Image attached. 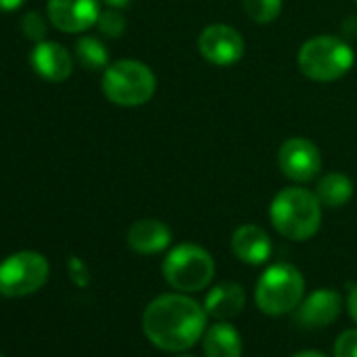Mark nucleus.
I'll list each match as a JSON object with an SVG mask.
<instances>
[{
    "label": "nucleus",
    "instance_id": "obj_5",
    "mask_svg": "<svg viewBox=\"0 0 357 357\" xmlns=\"http://www.w3.org/2000/svg\"><path fill=\"white\" fill-rule=\"evenodd\" d=\"M305 294V278L294 265H271L257 284V305L263 313L280 317L301 305Z\"/></svg>",
    "mask_w": 357,
    "mask_h": 357
},
{
    "label": "nucleus",
    "instance_id": "obj_29",
    "mask_svg": "<svg viewBox=\"0 0 357 357\" xmlns=\"http://www.w3.org/2000/svg\"><path fill=\"white\" fill-rule=\"evenodd\" d=\"M0 357H3V355H0Z\"/></svg>",
    "mask_w": 357,
    "mask_h": 357
},
{
    "label": "nucleus",
    "instance_id": "obj_23",
    "mask_svg": "<svg viewBox=\"0 0 357 357\" xmlns=\"http://www.w3.org/2000/svg\"><path fill=\"white\" fill-rule=\"evenodd\" d=\"M70 275L80 286H86L89 284V273H86V267H84V263L80 259H72L70 261Z\"/></svg>",
    "mask_w": 357,
    "mask_h": 357
},
{
    "label": "nucleus",
    "instance_id": "obj_17",
    "mask_svg": "<svg viewBox=\"0 0 357 357\" xmlns=\"http://www.w3.org/2000/svg\"><path fill=\"white\" fill-rule=\"evenodd\" d=\"M315 196L321 206L328 208H340L344 206L351 196H353V183L351 178L342 172H328L321 176V181L317 183Z\"/></svg>",
    "mask_w": 357,
    "mask_h": 357
},
{
    "label": "nucleus",
    "instance_id": "obj_21",
    "mask_svg": "<svg viewBox=\"0 0 357 357\" xmlns=\"http://www.w3.org/2000/svg\"><path fill=\"white\" fill-rule=\"evenodd\" d=\"M22 30H24V34H26L28 38L43 43V40H45V36H47V24H45V17H43L40 13H36V11H32V13L24 15V20H22Z\"/></svg>",
    "mask_w": 357,
    "mask_h": 357
},
{
    "label": "nucleus",
    "instance_id": "obj_8",
    "mask_svg": "<svg viewBox=\"0 0 357 357\" xmlns=\"http://www.w3.org/2000/svg\"><path fill=\"white\" fill-rule=\"evenodd\" d=\"M280 170L296 183H307L321 170V153L305 137H292L282 143L278 153Z\"/></svg>",
    "mask_w": 357,
    "mask_h": 357
},
{
    "label": "nucleus",
    "instance_id": "obj_26",
    "mask_svg": "<svg viewBox=\"0 0 357 357\" xmlns=\"http://www.w3.org/2000/svg\"><path fill=\"white\" fill-rule=\"evenodd\" d=\"M103 3H105L109 9H124V7H128L130 0H103Z\"/></svg>",
    "mask_w": 357,
    "mask_h": 357
},
{
    "label": "nucleus",
    "instance_id": "obj_12",
    "mask_svg": "<svg viewBox=\"0 0 357 357\" xmlns=\"http://www.w3.org/2000/svg\"><path fill=\"white\" fill-rule=\"evenodd\" d=\"M340 313V296L334 290H315L311 292L296 311V324L303 328H324L330 326Z\"/></svg>",
    "mask_w": 357,
    "mask_h": 357
},
{
    "label": "nucleus",
    "instance_id": "obj_15",
    "mask_svg": "<svg viewBox=\"0 0 357 357\" xmlns=\"http://www.w3.org/2000/svg\"><path fill=\"white\" fill-rule=\"evenodd\" d=\"M244 305H246L244 288L234 282H223L208 292L204 309L217 321H227V319L240 315Z\"/></svg>",
    "mask_w": 357,
    "mask_h": 357
},
{
    "label": "nucleus",
    "instance_id": "obj_18",
    "mask_svg": "<svg viewBox=\"0 0 357 357\" xmlns=\"http://www.w3.org/2000/svg\"><path fill=\"white\" fill-rule=\"evenodd\" d=\"M76 57L86 70H105L109 66V55L105 45L95 36H82L76 43Z\"/></svg>",
    "mask_w": 357,
    "mask_h": 357
},
{
    "label": "nucleus",
    "instance_id": "obj_27",
    "mask_svg": "<svg viewBox=\"0 0 357 357\" xmlns=\"http://www.w3.org/2000/svg\"><path fill=\"white\" fill-rule=\"evenodd\" d=\"M292 357H326V355H321V353H317V351H301V353H296V355H292Z\"/></svg>",
    "mask_w": 357,
    "mask_h": 357
},
{
    "label": "nucleus",
    "instance_id": "obj_13",
    "mask_svg": "<svg viewBox=\"0 0 357 357\" xmlns=\"http://www.w3.org/2000/svg\"><path fill=\"white\" fill-rule=\"evenodd\" d=\"M172 231L158 219H141L130 225L126 242L139 255H155L170 246Z\"/></svg>",
    "mask_w": 357,
    "mask_h": 357
},
{
    "label": "nucleus",
    "instance_id": "obj_19",
    "mask_svg": "<svg viewBox=\"0 0 357 357\" xmlns=\"http://www.w3.org/2000/svg\"><path fill=\"white\" fill-rule=\"evenodd\" d=\"M244 11L255 24H271L282 13V0H244Z\"/></svg>",
    "mask_w": 357,
    "mask_h": 357
},
{
    "label": "nucleus",
    "instance_id": "obj_25",
    "mask_svg": "<svg viewBox=\"0 0 357 357\" xmlns=\"http://www.w3.org/2000/svg\"><path fill=\"white\" fill-rule=\"evenodd\" d=\"M349 315L357 321V286L349 294Z\"/></svg>",
    "mask_w": 357,
    "mask_h": 357
},
{
    "label": "nucleus",
    "instance_id": "obj_9",
    "mask_svg": "<svg viewBox=\"0 0 357 357\" xmlns=\"http://www.w3.org/2000/svg\"><path fill=\"white\" fill-rule=\"evenodd\" d=\"M200 55L213 66H234L244 55V40L238 30L225 24H213L198 38Z\"/></svg>",
    "mask_w": 357,
    "mask_h": 357
},
{
    "label": "nucleus",
    "instance_id": "obj_11",
    "mask_svg": "<svg viewBox=\"0 0 357 357\" xmlns=\"http://www.w3.org/2000/svg\"><path fill=\"white\" fill-rule=\"evenodd\" d=\"M32 68L38 76H43L49 82H63L72 76L74 61L66 47L59 43H38L32 51Z\"/></svg>",
    "mask_w": 357,
    "mask_h": 357
},
{
    "label": "nucleus",
    "instance_id": "obj_20",
    "mask_svg": "<svg viewBox=\"0 0 357 357\" xmlns=\"http://www.w3.org/2000/svg\"><path fill=\"white\" fill-rule=\"evenodd\" d=\"M97 28L107 38H120L126 30V22H124V15L120 13V9H107L99 15Z\"/></svg>",
    "mask_w": 357,
    "mask_h": 357
},
{
    "label": "nucleus",
    "instance_id": "obj_14",
    "mask_svg": "<svg viewBox=\"0 0 357 357\" xmlns=\"http://www.w3.org/2000/svg\"><path fill=\"white\" fill-rule=\"evenodd\" d=\"M231 250L240 261L261 265L271 255V240L259 225H242L234 231Z\"/></svg>",
    "mask_w": 357,
    "mask_h": 357
},
{
    "label": "nucleus",
    "instance_id": "obj_4",
    "mask_svg": "<svg viewBox=\"0 0 357 357\" xmlns=\"http://www.w3.org/2000/svg\"><path fill=\"white\" fill-rule=\"evenodd\" d=\"M101 89L112 103L120 107H139L153 97L155 76L145 63L122 59L105 68Z\"/></svg>",
    "mask_w": 357,
    "mask_h": 357
},
{
    "label": "nucleus",
    "instance_id": "obj_28",
    "mask_svg": "<svg viewBox=\"0 0 357 357\" xmlns=\"http://www.w3.org/2000/svg\"><path fill=\"white\" fill-rule=\"evenodd\" d=\"M183 357H192V355H183Z\"/></svg>",
    "mask_w": 357,
    "mask_h": 357
},
{
    "label": "nucleus",
    "instance_id": "obj_7",
    "mask_svg": "<svg viewBox=\"0 0 357 357\" xmlns=\"http://www.w3.org/2000/svg\"><path fill=\"white\" fill-rule=\"evenodd\" d=\"M49 280V261L34 250H22L0 263V294L28 296L40 290Z\"/></svg>",
    "mask_w": 357,
    "mask_h": 357
},
{
    "label": "nucleus",
    "instance_id": "obj_16",
    "mask_svg": "<svg viewBox=\"0 0 357 357\" xmlns=\"http://www.w3.org/2000/svg\"><path fill=\"white\" fill-rule=\"evenodd\" d=\"M206 357H242V338L227 321H217L204 334Z\"/></svg>",
    "mask_w": 357,
    "mask_h": 357
},
{
    "label": "nucleus",
    "instance_id": "obj_10",
    "mask_svg": "<svg viewBox=\"0 0 357 357\" xmlns=\"http://www.w3.org/2000/svg\"><path fill=\"white\" fill-rule=\"evenodd\" d=\"M47 13L51 24L68 34L91 30L101 15L97 0H49Z\"/></svg>",
    "mask_w": 357,
    "mask_h": 357
},
{
    "label": "nucleus",
    "instance_id": "obj_24",
    "mask_svg": "<svg viewBox=\"0 0 357 357\" xmlns=\"http://www.w3.org/2000/svg\"><path fill=\"white\" fill-rule=\"evenodd\" d=\"M24 3H26V0H0V11H5V13L17 11Z\"/></svg>",
    "mask_w": 357,
    "mask_h": 357
},
{
    "label": "nucleus",
    "instance_id": "obj_6",
    "mask_svg": "<svg viewBox=\"0 0 357 357\" xmlns=\"http://www.w3.org/2000/svg\"><path fill=\"white\" fill-rule=\"evenodd\" d=\"M162 271L172 288L181 292H198L213 282L215 261L198 244H178L166 255Z\"/></svg>",
    "mask_w": 357,
    "mask_h": 357
},
{
    "label": "nucleus",
    "instance_id": "obj_22",
    "mask_svg": "<svg viewBox=\"0 0 357 357\" xmlns=\"http://www.w3.org/2000/svg\"><path fill=\"white\" fill-rule=\"evenodd\" d=\"M334 357H357V330H347L336 338Z\"/></svg>",
    "mask_w": 357,
    "mask_h": 357
},
{
    "label": "nucleus",
    "instance_id": "obj_1",
    "mask_svg": "<svg viewBox=\"0 0 357 357\" xmlns=\"http://www.w3.org/2000/svg\"><path fill=\"white\" fill-rule=\"evenodd\" d=\"M206 328V309L183 294H162L143 313L147 338L162 351H183L194 347Z\"/></svg>",
    "mask_w": 357,
    "mask_h": 357
},
{
    "label": "nucleus",
    "instance_id": "obj_2",
    "mask_svg": "<svg viewBox=\"0 0 357 357\" xmlns=\"http://www.w3.org/2000/svg\"><path fill=\"white\" fill-rule=\"evenodd\" d=\"M269 219L280 236L303 242L317 234L321 225V204L317 196L305 188H286L273 198Z\"/></svg>",
    "mask_w": 357,
    "mask_h": 357
},
{
    "label": "nucleus",
    "instance_id": "obj_3",
    "mask_svg": "<svg viewBox=\"0 0 357 357\" xmlns=\"http://www.w3.org/2000/svg\"><path fill=\"white\" fill-rule=\"evenodd\" d=\"M355 61L349 43L338 36H313L298 51V70L315 82H332L342 78Z\"/></svg>",
    "mask_w": 357,
    "mask_h": 357
}]
</instances>
